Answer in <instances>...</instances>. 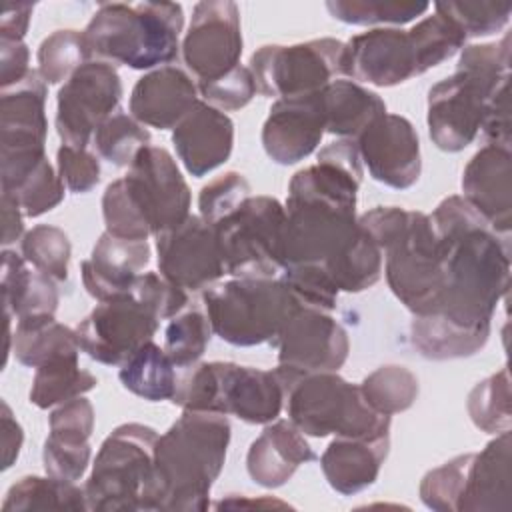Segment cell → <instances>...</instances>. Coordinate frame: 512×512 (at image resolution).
Instances as JSON below:
<instances>
[{"label": "cell", "instance_id": "bcb514c9", "mask_svg": "<svg viewBox=\"0 0 512 512\" xmlns=\"http://www.w3.org/2000/svg\"><path fill=\"white\" fill-rule=\"evenodd\" d=\"M64 188L62 178L46 158L14 190L2 194L12 196L20 204L24 216L38 218L64 200Z\"/></svg>", "mask_w": 512, "mask_h": 512}, {"label": "cell", "instance_id": "f546056e", "mask_svg": "<svg viewBox=\"0 0 512 512\" xmlns=\"http://www.w3.org/2000/svg\"><path fill=\"white\" fill-rule=\"evenodd\" d=\"M2 304L8 318H36L54 316L58 310V288L56 280L30 270L22 254L4 248L2 252Z\"/></svg>", "mask_w": 512, "mask_h": 512}, {"label": "cell", "instance_id": "277c9868", "mask_svg": "<svg viewBox=\"0 0 512 512\" xmlns=\"http://www.w3.org/2000/svg\"><path fill=\"white\" fill-rule=\"evenodd\" d=\"M190 188L166 148L146 146L128 174L102 194L106 232L126 240H148L190 216Z\"/></svg>", "mask_w": 512, "mask_h": 512}, {"label": "cell", "instance_id": "30bf717a", "mask_svg": "<svg viewBox=\"0 0 512 512\" xmlns=\"http://www.w3.org/2000/svg\"><path fill=\"white\" fill-rule=\"evenodd\" d=\"M288 420L312 438L390 436V416L376 412L338 372H314L296 378L286 388Z\"/></svg>", "mask_w": 512, "mask_h": 512}, {"label": "cell", "instance_id": "7c38bea8", "mask_svg": "<svg viewBox=\"0 0 512 512\" xmlns=\"http://www.w3.org/2000/svg\"><path fill=\"white\" fill-rule=\"evenodd\" d=\"M286 208L272 196H250L216 224L224 272L234 278H276L282 272Z\"/></svg>", "mask_w": 512, "mask_h": 512}, {"label": "cell", "instance_id": "f907efd6", "mask_svg": "<svg viewBox=\"0 0 512 512\" xmlns=\"http://www.w3.org/2000/svg\"><path fill=\"white\" fill-rule=\"evenodd\" d=\"M50 434L62 442L82 444L88 442L94 430V408L84 396H76L68 402L58 404L48 416Z\"/></svg>", "mask_w": 512, "mask_h": 512}, {"label": "cell", "instance_id": "681fc988", "mask_svg": "<svg viewBox=\"0 0 512 512\" xmlns=\"http://www.w3.org/2000/svg\"><path fill=\"white\" fill-rule=\"evenodd\" d=\"M130 294L146 308H150L158 316V320L174 318L188 304L186 290L156 272H142L136 278Z\"/></svg>", "mask_w": 512, "mask_h": 512}, {"label": "cell", "instance_id": "d6a6232c", "mask_svg": "<svg viewBox=\"0 0 512 512\" xmlns=\"http://www.w3.org/2000/svg\"><path fill=\"white\" fill-rule=\"evenodd\" d=\"M118 378L128 392L148 402L172 400L178 384L174 362L166 350L152 340L142 344L126 362L120 364Z\"/></svg>", "mask_w": 512, "mask_h": 512}, {"label": "cell", "instance_id": "4fadbf2b", "mask_svg": "<svg viewBox=\"0 0 512 512\" xmlns=\"http://www.w3.org/2000/svg\"><path fill=\"white\" fill-rule=\"evenodd\" d=\"M344 42L316 38L290 46L266 44L250 56L256 90L266 98H290L320 92L342 76Z\"/></svg>", "mask_w": 512, "mask_h": 512}, {"label": "cell", "instance_id": "c3c4849f", "mask_svg": "<svg viewBox=\"0 0 512 512\" xmlns=\"http://www.w3.org/2000/svg\"><path fill=\"white\" fill-rule=\"evenodd\" d=\"M198 92L212 108L220 112H232L250 104L258 90L250 68L238 64L218 78L200 80Z\"/></svg>", "mask_w": 512, "mask_h": 512}, {"label": "cell", "instance_id": "f1b7e54d", "mask_svg": "<svg viewBox=\"0 0 512 512\" xmlns=\"http://www.w3.org/2000/svg\"><path fill=\"white\" fill-rule=\"evenodd\" d=\"M390 436L348 438L336 436L320 456V466L330 488L342 496H352L378 480L388 456Z\"/></svg>", "mask_w": 512, "mask_h": 512}, {"label": "cell", "instance_id": "8992f818", "mask_svg": "<svg viewBox=\"0 0 512 512\" xmlns=\"http://www.w3.org/2000/svg\"><path fill=\"white\" fill-rule=\"evenodd\" d=\"M510 84V36L500 42L464 46L456 72L428 90L426 124L430 140L442 152L470 146L490 98Z\"/></svg>", "mask_w": 512, "mask_h": 512}, {"label": "cell", "instance_id": "2e32d148", "mask_svg": "<svg viewBox=\"0 0 512 512\" xmlns=\"http://www.w3.org/2000/svg\"><path fill=\"white\" fill-rule=\"evenodd\" d=\"M160 326L158 316L132 294L100 302L78 326L80 350L106 366H120L142 344L150 342Z\"/></svg>", "mask_w": 512, "mask_h": 512}, {"label": "cell", "instance_id": "ba28073f", "mask_svg": "<svg viewBox=\"0 0 512 512\" xmlns=\"http://www.w3.org/2000/svg\"><path fill=\"white\" fill-rule=\"evenodd\" d=\"M184 370L172 396L182 410L232 414L246 424H270L282 412L286 390L274 370L218 360Z\"/></svg>", "mask_w": 512, "mask_h": 512}, {"label": "cell", "instance_id": "8d00e7d4", "mask_svg": "<svg viewBox=\"0 0 512 512\" xmlns=\"http://www.w3.org/2000/svg\"><path fill=\"white\" fill-rule=\"evenodd\" d=\"M408 36L418 76L452 58L466 44L464 32L438 12L414 24L408 30Z\"/></svg>", "mask_w": 512, "mask_h": 512}, {"label": "cell", "instance_id": "9f6ffc18", "mask_svg": "<svg viewBox=\"0 0 512 512\" xmlns=\"http://www.w3.org/2000/svg\"><path fill=\"white\" fill-rule=\"evenodd\" d=\"M34 4L30 2H4L0 16V40H24Z\"/></svg>", "mask_w": 512, "mask_h": 512}, {"label": "cell", "instance_id": "5b68a950", "mask_svg": "<svg viewBox=\"0 0 512 512\" xmlns=\"http://www.w3.org/2000/svg\"><path fill=\"white\" fill-rule=\"evenodd\" d=\"M360 226L378 244L392 294L422 316L436 304L444 286L442 242L428 214L398 206H376L358 216Z\"/></svg>", "mask_w": 512, "mask_h": 512}, {"label": "cell", "instance_id": "d590c367", "mask_svg": "<svg viewBox=\"0 0 512 512\" xmlns=\"http://www.w3.org/2000/svg\"><path fill=\"white\" fill-rule=\"evenodd\" d=\"M358 386L364 400L376 412L386 416L408 410L420 392L416 374L400 364H386L376 368Z\"/></svg>", "mask_w": 512, "mask_h": 512}, {"label": "cell", "instance_id": "db71d44e", "mask_svg": "<svg viewBox=\"0 0 512 512\" xmlns=\"http://www.w3.org/2000/svg\"><path fill=\"white\" fill-rule=\"evenodd\" d=\"M510 90L504 84L488 102L482 120V134L488 144L510 148Z\"/></svg>", "mask_w": 512, "mask_h": 512}, {"label": "cell", "instance_id": "44dd1931", "mask_svg": "<svg viewBox=\"0 0 512 512\" xmlns=\"http://www.w3.org/2000/svg\"><path fill=\"white\" fill-rule=\"evenodd\" d=\"M326 132L320 92L278 98L262 126V146L268 158L280 166L308 158Z\"/></svg>", "mask_w": 512, "mask_h": 512}, {"label": "cell", "instance_id": "cb8c5ba5", "mask_svg": "<svg viewBox=\"0 0 512 512\" xmlns=\"http://www.w3.org/2000/svg\"><path fill=\"white\" fill-rule=\"evenodd\" d=\"M198 84L178 66H160L146 72L132 88L130 114L144 126L174 130L200 102Z\"/></svg>", "mask_w": 512, "mask_h": 512}, {"label": "cell", "instance_id": "680465c9", "mask_svg": "<svg viewBox=\"0 0 512 512\" xmlns=\"http://www.w3.org/2000/svg\"><path fill=\"white\" fill-rule=\"evenodd\" d=\"M24 212L20 208V204L8 196V194H2V244L8 246L16 240L22 238L24 234Z\"/></svg>", "mask_w": 512, "mask_h": 512}, {"label": "cell", "instance_id": "83f0119b", "mask_svg": "<svg viewBox=\"0 0 512 512\" xmlns=\"http://www.w3.org/2000/svg\"><path fill=\"white\" fill-rule=\"evenodd\" d=\"M510 430L496 434L480 452H472L458 512L510 510Z\"/></svg>", "mask_w": 512, "mask_h": 512}, {"label": "cell", "instance_id": "f6af8a7d", "mask_svg": "<svg viewBox=\"0 0 512 512\" xmlns=\"http://www.w3.org/2000/svg\"><path fill=\"white\" fill-rule=\"evenodd\" d=\"M434 10L448 20H452L466 38H482L500 32L508 20L512 6L508 2H484V0H464V2H438Z\"/></svg>", "mask_w": 512, "mask_h": 512}, {"label": "cell", "instance_id": "6f0895ef", "mask_svg": "<svg viewBox=\"0 0 512 512\" xmlns=\"http://www.w3.org/2000/svg\"><path fill=\"white\" fill-rule=\"evenodd\" d=\"M0 424H2V470H8L20 454V448L24 442V432H22L20 422L14 418L6 400H2Z\"/></svg>", "mask_w": 512, "mask_h": 512}, {"label": "cell", "instance_id": "3957f363", "mask_svg": "<svg viewBox=\"0 0 512 512\" xmlns=\"http://www.w3.org/2000/svg\"><path fill=\"white\" fill-rule=\"evenodd\" d=\"M232 428L224 414L184 410L156 440L154 474L144 510H208L210 490L220 476Z\"/></svg>", "mask_w": 512, "mask_h": 512}, {"label": "cell", "instance_id": "4dcf8cb0", "mask_svg": "<svg viewBox=\"0 0 512 512\" xmlns=\"http://www.w3.org/2000/svg\"><path fill=\"white\" fill-rule=\"evenodd\" d=\"M326 132L356 140L374 120L386 114L384 100L354 80H332L320 90Z\"/></svg>", "mask_w": 512, "mask_h": 512}, {"label": "cell", "instance_id": "f5cc1de1", "mask_svg": "<svg viewBox=\"0 0 512 512\" xmlns=\"http://www.w3.org/2000/svg\"><path fill=\"white\" fill-rule=\"evenodd\" d=\"M92 448L90 442L74 444V442H62L52 436L44 440L42 448V464L44 472L48 476L76 482L84 476L88 464H90Z\"/></svg>", "mask_w": 512, "mask_h": 512}, {"label": "cell", "instance_id": "60d3db41", "mask_svg": "<svg viewBox=\"0 0 512 512\" xmlns=\"http://www.w3.org/2000/svg\"><path fill=\"white\" fill-rule=\"evenodd\" d=\"M426 2L400 0H328L326 10L332 18L354 26H402L426 14Z\"/></svg>", "mask_w": 512, "mask_h": 512}, {"label": "cell", "instance_id": "d4e9b609", "mask_svg": "<svg viewBox=\"0 0 512 512\" xmlns=\"http://www.w3.org/2000/svg\"><path fill=\"white\" fill-rule=\"evenodd\" d=\"M172 144L186 172L202 178L230 158L234 122L228 114L200 100L172 130Z\"/></svg>", "mask_w": 512, "mask_h": 512}, {"label": "cell", "instance_id": "603a6c76", "mask_svg": "<svg viewBox=\"0 0 512 512\" xmlns=\"http://www.w3.org/2000/svg\"><path fill=\"white\" fill-rule=\"evenodd\" d=\"M150 262V246L146 240H126L104 232L88 260H82L80 274L86 292L108 302L130 296L136 278Z\"/></svg>", "mask_w": 512, "mask_h": 512}, {"label": "cell", "instance_id": "836d02e7", "mask_svg": "<svg viewBox=\"0 0 512 512\" xmlns=\"http://www.w3.org/2000/svg\"><path fill=\"white\" fill-rule=\"evenodd\" d=\"M98 384L90 370L80 368L78 354L56 356L36 368L30 388V404L48 410L94 390Z\"/></svg>", "mask_w": 512, "mask_h": 512}, {"label": "cell", "instance_id": "ac0fdd59", "mask_svg": "<svg viewBox=\"0 0 512 512\" xmlns=\"http://www.w3.org/2000/svg\"><path fill=\"white\" fill-rule=\"evenodd\" d=\"M158 270L184 290L210 288L224 272L216 226L202 216H188L174 228L156 236Z\"/></svg>", "mask_w": 512, "mask_h": 512}, {"label": "cell", "instance_id": "e0dca14e", "mask_svg": "<svg viewBox=\"0 0 512 512\" xmlns=\"http://www.w3.org/2000/svg\"><path fill=\"white\" fill-rule=\"evenodd\" d=\"M182 58L200 80H212L240 64V10L230 0L198 2L182 40Z\"/></svg>", "mask_w": 512, "mask_h": 512}, {"label": "cell", "instance_id": "e575fe53", "mask_svg": "<svg viewBox=\"0 0 512 512\" xmlns=\"http://www.w3.org/2000/svg\"><path fill=\"white\" fill-rule=\"evenodd\" d=\"M2 510H62V512H84L86 494L76 482L60 480L54 476H22L14 482L4 500Z\"/></svg>", "mask_w": 512, "mask_h": 512}, {"label": "cell", "instance_id": "7bdbcfd3", "mask_svg": "<svg viewBox=\"0 0 512 512\" xmlns=\"http://www.w3.org/2000/svg\"><path fill=\"white\" fill-rule=\"evenodd\" d=\"M20 254L42 274L56 282L68 278V262L72 244L68 234L52 224H38L20 240Z\"/></svg>", "mask_w": 512, "mask_h": 512}, {"label": "cell", "instance_id": "9a60e30c", "mask_svg": "<svg viewBox=\"0 0 512 512\" xmlns=\"http://www.w3.org/2000/svg\"><path fill=\"white\" fill-rule=\"evenodd\" d=\"M274 346L278 348L274 372L284 390L304 374L338 372L350 352L348 332L342 324L330 312L306 306L290 316Z\"/></svg>", "mask_w": 512, "mask_h": 512}, {"label": "cell", "instance_id": "4316f807", "mask_svg": "<svg viewBox=\"0 0 512 512\" xmlns=\"http://www.w3.org/2000/svg\"><path fill=\"white\" fill-rule=\"evenodd\" d=\"M316 460V452L290 420L266 424L246 454L248 476L264 488L284 486L294 472Z\"/></svg>", "mask_w": 512, "mask_h": 512}, {"label": "cell", "instance_id": "b9f144b4", "mask_svg": "<svg viewBox=\"0 0 512 512\" xmlns=\"http://www.w3.org/2000/svg\"><path fill=\"white\" fill-rule=\"evenodd\" d=\"M210 336L212 326L202 310H182L164 328V350L176 368H190L206 352Z\"/></svg>", "mask_w": 512, "mask_h": 512}, {"label": "cell", "instance_id": "ffe728a7", "mask_svg": "<svg viewBox=\"0 0 512 512\" xmlns=\"http://www.w3.org/2000/svg\"><path fill=\"white\" fill-rule=\"evenodd\" d=\"M342 76L378 88L398 86L416 74L410 36L402 28H372L344 42Z\"/></svg>", "mask_w": 512, "mask_h": 512}, {"label": "cell", "instance_id": "816d5d0a", "mask_svg": "<svg viewBox=\"0 0 512 512\" xmlns=\"http://www.w3.org/2000/svg\"><path fill=\"white\" fill-rule=\"evenodd\" d=\"M58 176L72 194H86L100 182V162L88 148L62 144L56 152Z\"/></svg>", "mask_w": 512, "mask_h": 512}, {"label": "cell", "instance_id": "f35d334b", "mask_svg": "<svg viewBox=\"0 0 512 512\" xmlns=\"http://www.w3.org/2000/svg\"><path fill=\"white\" fill-rule=\"evenodd\" d=\"M466 408L478 430L488 434L508 432L512 424L508 368L502 366L498 372L478 382L468 394Z\"/></svg>", "mask_w": 512, "mask_h": 512}, {"label": "cell", "instance_id": "9c48e42d", "mask_svg": "<svg viewBox=\"0 0 512 512\" xmlns=\"http://www.w3.org/2000/svg\"><path fill=\"white\" fill-rule=\"evenodd\" d=\"M212 332L220 340L248 348L276 344L290 316L302 308L288 284L276 278H232L202 294Z\"/></svg>", "mask_w": 512, "mask_h": 512}, {"label": "cell", "instance_id": "ab89813d", "mask_svg": "<svg viewBox=\"0 0 512 512\" xmlns=\"http://www.w3.org/2000/svg\"><path fill=\"white\" fill-rule=\"evenodd\" d=\"M38 74L46 84L68 80L80 66L94 60L84 32L66 28L54 30L38 46Z\"/></svg>", "mask_w": 512, "mask_h": 512}, {"label": "cell", "instance_id": "5bb4252c", "mask_svg": "<svg viewBox=\"0 0 512 512\" xmlns=\"http://www.w3.org/2000/svg\"><path fill=\"white\" fill-rule=\"evenodd\" d=\"M122 92L114 64L90 60L80 66L56 96V132L62 144L88 148L98 126L118 110Z\"/></svg>", "mask_w": 512, "mask_h": 512}, {"label": "cell", "instance_id": "7402d4cb", "mask_svg": "<svg viewBox=\"0 0 512 512\" xmlns=\"http://www.w3.org/2000/svg\"><path fill=\"white\" fill-rule=\"evenodd\" d=\"M510 148L482 146L462 172V196L500 236H510L512 180Z\"/></svg>", "mask_w": 512, "mask_h": 512}, {"label": "cell", "instance_id": "91938a15", "mask_svg": "<svg viewBox=\"0 0 512 512\" xmlns=\"http://www.w3.org/2000/svg\"><path fill=\"white\" fill-rule=\"evenodd\" d=\"M228 508V506H232V508H238V506H264V508H274V506H278V508H286L288 504L286 502H280V500H274V498H268V496H260V498H246V496H242V494H230L226 500H220L218 504H216V508Z\"/></svg>", "mask_w": 512, "mask_h": 512}, {"label": "cell", "instance_id": "484cf974", "mask_svg": "<svg viewBox=\"0 0 512 512\" xmlns=\"http://www.w3.org/2000/svg\"><path fill=\"white\" fill-rule=\"evenodd\" d=\"M48 84L38 70L4 88L0 94V150L2 154L46 150Z\"/></svg>", "mask_w": 512, "mask_h": 512}, {"label": "cell", "instance_id": "1f68e13d", "mask_svg": "<svg viewBox=\"0 0 512 512\" xmlns=\"http://www.w3.org/2000/svg\"><path fill=\"white\" fill-rule=\"evenodd\" d=\"M12 352L22 366L38 368L56 356L80 354V342L76 330L54 316L22 318L12 332Z\"/></svg>", "mask_w": 512, "mask_h": 512}, {"label": "cell", "instance_id": "74e56055", "mask_svg": "<svg viewBox=\"0 0 512 512\" xmlns=\"http://www.w3.org/2000/svg\"><path fill=\"white\" fill-rule=\"evenodd\" d=\"M92 146L106 162L118 168H130L136 156L150 146V132L132 114L118 108L98 126Z\"/></svg>", "mask_w": 512, "mask_h": 512}, {"label": "cell", "instance_id": "d6986e66", "mask_svg": "<svg viewBox=\"0 0 512 512\" xmlns=\"http://www.w3.org/2000/svg\"><path fill=\"white\" fill-rule=\"evenodd\" d=\"M354 142L362 164L376 182L396 190H406L418 182L422 172L420 140L408 118L386 112Z\"/></svg>", "mask_w": 512, "mask_h": 512}, {"label": "cell", "instance_id": "52a82bcc", "mask_svg": "<svg viewBox=\"0 0 512 512\" xmlns=\"http://www.w3.org/2000/svg\"><path fill=\"white\" fill-rule=\"evenodd\" d=\"M184 12L176 2H106L88 26L86 42L96 60L132 70H154L176 60Z\"/></svg>", "mask_w": 512, "mask_h": 512}, {"label": "cell", "instance_id": "6da1fadb", "mask_svg": "<svg viewBox=\"0 0 512 512\" xmlns=\"http://www.w3.org/2000/svg\"><path fill=\"white\" fill-rule=\"evenodd\" d=\"M430 220L442 242L444 286L432 310L416 318L440 344L476 354L508 292L510 236L494 232L458 194L444 198Z\"/></svg>", "mask_w": 512, "mask_h": 512}, {"label": "cell", "instance_id": "7a4b0ae2", "mask_svg": "<svg viewBox=\"0 0 512 512\" xmlns=\"http://www.w3.org/2000/svg\"><path fill=\"white\" fill-rule=\"evenodd\" d=\"M282 270H320L338 292L372 288L384 268L378 244L360 226L356 210L322 200L286 198Z\"/></svg>", "mask_w": 512, "mask_h": 512}, {"label": "cell", "instance_id": "ee69618b", "mask_svg": "<svg viewBox=\"0 0 512 512\" xmlns=\"http://www.w3.org/2000/svg\"><path fill=\"white\" fill-rule=\"evenodd\" d=\"M472 452L454 456L438 468L428 470L420 482V500L436 512H458Z\"/></svg>", "mask_w": 512, "mask_h": 512}, {"label": "cell", "instance_id": "8fae6325", "mask_svg": "<svg viewBox=\"0 0 512 512\" xmlns=\"http://www.w3.org/2000/svg\"><path fill=\"white\" fill-rule=\"evenodd\" d=\"M158 432L146 424L116 426L102 442L84 484L90 512H136L146 506Z\"/></svg>", "mask_w": 512, "mask_h": 512}, {"label": "cell", "instance_id": "7dc6e473", "mask_svg": "<svg viewBox=\"0 0 512 512\" xmlns=\"http://www.w3.org/2000/svg\"><path fill=\"white\" fill-rule=\"evenodd\" d=\"M250 182L244 174L230 170L222 176L210 180L206 186H202L198 194V210L200 216L208 224H218L228 214H232L246 198H250Z\"/></svg>", "mask_w": 512, "mask_h": 512}, {"label": "cell", "instance_id": "11a10c76", "mask_svg": "<svg viewBox=\"0 0 512 512\" xmlns=\"http://www.w3.org/2000/svg\"><path fill=\"white\" fill-rule=\"evenodd\" d=\"M30 52L24 40H0V88H10L22 82L28 68Z\"/></svg>", "mask_w": 512, "mask_h": 512}]
</instances>
